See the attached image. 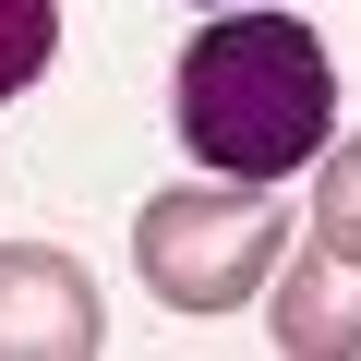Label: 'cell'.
<instances>
[{
  "instance_id": "cell-4",
  "label": "cell",
  "mask_w": 361,
  "mask_h": 361,
  "mask_svg": "<svg viewBox=\"0 0 361 361\" xmlns=\"http://www.w3.org/2000/svg\"><path fill=\"white\" fill-rule=\"evenodd\" d=\"M289 361H337V349H361V265L349 253H289L277 265V325H265Z\"/></svg>"
},
{
  "instance_id": "cell-3",
  "label": "cell",
  "mask_w": 361,
  "mask_h": 361,
  "mask_svg": "<svg viewBox=\"0 0 361 361\" xmlns=\"http://www.w3.org/2000/svg\"><path fill=\"white\" fill-rule=\"evenodd\" d=\"M97 349H109L97 277L49 241H0V361H97Z\"/></svg>"
},
{
  "instance_id": "cell-6",
  "label": "cell",
  "mask_w": 361,
  "mask_h": 361,
  "mask_svg": "<svg viewBox=\"0 0 361 361\" xmlns=\"http://www.w3.org/2000/svg\"><path fill=\"white\" fill-rule=\"evenodd\" d=\"M61 49V0H0V97H25Z\"/></svg>"
},
{
  "instance_id": "cell-5",
  "label": "cell",
  "mask_w": 361,
  "mask_h": 361,
  "mask_svg": "<svg viewBox=\"0 0 361 361\" xmlns=\"http://www.w3.org/2000/svg\"><path fill=\"white\" fill-rule=\"evenodd\" d=\"M313 241L361 265V133H349V145H337V157L313 169Z\"/></svg>"
},
{
  "instance_id": "cell-1",
  "label": "cell",
  "mask_w": 361,
  "mask_h": 361,
  "mask_svg": "<svg viewBox=\"0 0 361 361\" xmlns=\"http://www.w3.org/2000/svg\"><path fill=\"white\" fill-rule=\"evenodd\" d=\"M169 121H180V145H193L217 180H289L337 133V61L289 13H229V25H205L193 49H180Z\"/></svg>"
},
{
  "instance_id": "cell-2",
  "label": "cell",
  "mask_w": 361,
  "mask_h": 361,
  "mask_svg": "<svg viewBox=\"0 0 361 361\" xmlns=\"http://www.w3.org/2000/svg\"><path fill=\"white\" fill-rule=\"evenodd\" d=\"M133 265L169 313H241L277 265V205L265 180H180L133 217Z\"/></svg>"
}]
</instances>
